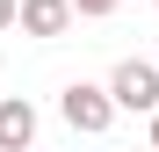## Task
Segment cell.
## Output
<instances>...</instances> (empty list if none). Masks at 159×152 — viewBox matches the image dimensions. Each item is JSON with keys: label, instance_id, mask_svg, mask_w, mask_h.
Wrapping results in <instances>:
<instances>
[{"label": "cell", "instance_id": "cell-4", "mask_svg": "<svg viewBox=\"0 0 159 152\" xmlns=\"http://www.w3.org/2000/svg\"><path fill=\"white\" fill-rule=\"evenodd\" d=\"M36 145V109L22 94H0V152H29Z\"/></svg>", "mask_w": 159, "mask_h": 152}, {"label": "cell", "instance_id": "cell-7", "mask_svg": "<svg viewBox=\"0 0 159 152\" xmlns=\"http://www.w3.org/2000/svg\"><path fill=\"white\" fill-rule=\"evenodd\" d=\"M152 152H159V116H152Z\"/></svg>", "mask_w": 159, "mask_h": 152}, {"label": "cell", "instance_id": "cell-1", "mask_svg": "<svg viewBox=\"0 0 159 152\" xmlns=\"http://www.w3.org/2000/svg\"><path fill=\"white\" fill-rule=\"evenodd\" d=\"M58 116L72 123L80 138H101V131L116 123V94H109V87H94V80H72V87L58 94Z\"/></svg>", "mask_w": 159, "mask_h": 152}, {"label": "cell", "instance_id": "cell-2", "mask_svg": "<svg viewBox=\"0 0 159 152\" xmlns=\"http://www.w3.org/2000/svg\"><path fill=\"white\" fill-rule=\"evenodd\" d=\"M109 94H116V109L159 116V65H152V58H123V65L109 72Z\"/></svg>", "mask_w": 159, "mask_h": 152}, {"label": "cell", "instance_id": "cell-3", "mask_svg": "<svg viewBox=\"0 0 159 152\" xmlns=\"http://www.w3.org/2000/svg\"><path fill=\"white\" fill-rule=\"evenodd\" d=\"M72 0H22V36H36V44H51V36H65L72 29Z\"/></svg>", "mask_w": 159, "mask_h": 152}, {"label": "cell", "instance_id": "cell-6", "mask_svg": "<svg viewBox=\"0 0 159 152\" xmlns=\"http://www.w3.org/2000/svg\"><path fill=\"white\" fill-rule=\"evenodd\" d=\"M0 29H22V0H0Z\"/></svg>", "mask_w": 159, "mask_h": 152}, {"label": "cell", "instance_id": "cell-5", "mask_svg": "<svg viewBox=\"0 0 159 152\" xmlns=\"http://www.w3.org/2000/svg\"><path fill=\"white\" fill-rule=\"evenodd\" d=\"M72 7L87 15V22H101V15H116V0H72Z\"/></svg>", "mask_w": 159, "mask_h": 152}]
</instances>
